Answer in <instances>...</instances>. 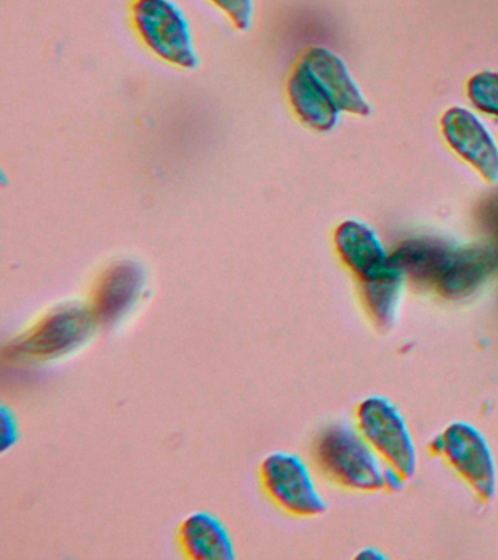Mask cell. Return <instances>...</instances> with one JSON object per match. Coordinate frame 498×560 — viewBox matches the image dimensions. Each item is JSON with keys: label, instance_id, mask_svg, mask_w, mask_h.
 <instances>
[{"label": "cell", "instance_id": "1", "mask_svg": "<svg viewBox=\"0 0 498 560\" xmlns=\"http://www.w3.org/2000/svg\"><path fill=\"white\" fill-rule=\"evenodd\" d=\"M97 327L89 304L62 302L12 339L3 357L20 363L58 361L90 341Z\"/></svg>", "mask_w": 498, "mask_h": 560}, {"label": "cell", "instance_id": "2", "mask_svg": "<svg viewBox=\"0 0 498 560\" xmlns=\"http://www.w3.org/2000/svg\"><path fill=\"white\" fill-rule=\"evenodd\" d=\"M313 459L319 470L344 488L378 490L384 486V470L356 429L332 423L313 442Z\"/></svg>", "mask_w": 498, "mask_h": 560}, {"label": "cell", "instance_id": "3", "mask_svg": "<svg viewBox=\"0 0 498 560\" xmlns=\"http://www.w3.org/2000/svg\"><path fill=\"white\" fill-rule=\"evenodd\" d=\"M132 22L143 44L161 60L196 69L199 55L185 12L173 0H135Z\"/></svg>", "mask_w": 498, "mask_h": 560}, {"label": "cell", "instance_id": "4", "mask_svg": "<svg viewBox=\"0 0 498 560\" xmlns=\"http://www.w3.org/2000/svg\"><path fill=\"white\" fill-rule=\"evenodd\" d=\"M262 489L279 510L299 518L322 515L327 510L312 471L300 455L275 451L262 459Z\"/></svg>", "mask_w": 498, "mask_h": 560}, {"label": "cell", "instance_id": "5", "mask_svg": "<svg viewBox=\"0 0 498 560\" xmlns=\"http://www.w3.org/2000/svg\"><path fill=\"white\" fill-rule=\"evenodd\" d=\"M148 291V275L132 258L113 261L100 273L89 305L97 326L113 328L124 323L141 304Z\"/></svg>", "mask_w": 498, "mask_h": 560}, {"label": "cell", "instance_id": "6", "mask_svg": "<svg viewBox=\"0 0 498 560\" xmlns=\"http://www.w3.org/2000/svg\"><path fill=\"white\" fill-rule=\"evenodd\" d=\"M362 436L404 477L417 470V450L404 416L391 400L370 397L358 409Z\"/></svg>", "mask_w": 498, "mask_h": 560}, {"label": "cell", "instance_id": "7", "mask_svg": "<svg viewBox=\"0 0 498 560\" xmlns=\"http://www.w3.org/2000/svg\"><path fill=\"white\" fill-rule=\"evenodd\" d=\"M441 438L443 453L454 470L485 501L493 499L497 490V466L487 438L466 422L450 424Z\"/></svg>", "mask_w": 498, "mask_h": 560}, {"label": "cell", "instance_id": "8", "mask_svg": "<svg viewBox=\"0 0 498 560\" xmlns=\"http://www.w3.org/2000/svg\"><path fill=\"white\" fill-rule=\"evenodd\" d=\"M441 135L450 149L489 184L498 183V147L484 122L463 107L445 109Z\"/></svg>", "mask_w": 498, "mask_h": 560}, {"label": "cell", "instance_id": "9", "mask_svg": "<svg viewBox=\"0 0 498 560\" xmlns=\"http://www.w3.org/2000/svg\"><path fill=\"white\" fill-rule=\"evenodd\" d=\"M300 63L316 78L340 113L360 117L370 116L369 101L357 85L356 79L349 73L345 61L336 52L326 47H310L301 57Z\"/></svg>", "mask_w": 498, "mask_h": 560}, {"label": "cell", "instance_id": "10", "mask_svg": "<svg viewBox=\"0 0 498 560\" xmlns=\"http://www.w3.org/2000/svg\"><path fill=\"white\" fill-rule=\"evenodd\" d=\"M336 253L361 282L379 278L391 269V254L367 223L348 219L335 230Z\"/></svg>", "mask_w": 498, "mask_h": 560}, {"label": "cell", "instance_id": "11", "mask_svg": "<svg viewBox=\"0 0 498 560\" xmlns=\"http://www.w3.org/2000/svg\"><path fill=\"white\" fill-rule=\"evenodd\" d=\"M498 267L497 249L483 245L453 248L436 289L448 300H465L478 291Z\"/></svg>", "mask_w": 498, "mask_h": 560}, {"label": "cell", "instance_id": "12", "mask_svg": "<svg viewBox=\"0 0 498 560\" xmlns=\"http://www.w3.org/2000/svg\"><path fill=\"white\" fill-rule=\"evenodd\" d=\"M177 546L190 560H231L235 558L234 541L229 528L207 511L192 512L178 525Z\"/></svg>", "mask_w": 498, "mask_h": 560}, {"label": "cell", "instance_id": "13", "mask_svg": "<svg viewBox=\"0 0 498 560\" xmlns=\"http://www.w3.org/2000/svg\"><path fill=\"white\" fill-rule=\"evenodd\" d=\"M287 92L296 116L310 129L326 133L338 126L340 109L300 61L288 79Z\"/></svg>", "mask_w": 498, "mask_h": 560}, {"label": "cell", "instance_id": "14", "mask_svg": "<svg viewBox=\"0 0 498 560\" xmlns=\"http://www.w3.org/2000/svg\"><path fill=\"white\" fill-rule=\"evenodd\" d=\"M452 252L453 247L443 241L408 240L391 254V265L399 270L405 279L436 287Z\"/></svg>", "mask_w": 498, "mask_h": 560}, {"label": "cell", "instance_id": "15", "mask_svg": "<svg viewBox=\"0 0 498 560\" xmlns=\"http://www.w3.org/2000/svg\"><path fill=\"white\" fill-rule=\"evenodd\" d=\"M405 280L404 275L392 266L379 278L361 282L362 300L379 327H391L395 322Z\"/></svg>", "mask_w": 498, "mask_h": 560}, {"label": "cell", "instance_id": "16", "mask_svg": "<svg viewBox=\"0 0 498 560\" xmlns=\"http://www.w3.org/2000/svg\"><path fill=\"white\" fill-rule=\"evenodd\" d=\"M466 94L471 104L480 113L498 118V73H475L466 83Z\"/></svg>", "mask_w": 498, "mask_h": 560}, {"label": "cell", "instance_id": "17", "mask_svg": "<svg viewBox=\"0 0 498 560\" xmlns=\"http://www.w3.org/2000/svg\"><path fill=\"white\" fill-rule=\"evenodd\" d=\"M220 11L224 12L235 28L248 31L255 21V0H211Z\"/></svg>", "mask_w": 498, "mask_h": 560}, {"label": "cell", "instance_id": "18", "mask_svg": "<svg viewBox=\"0 0 498 560\" xmlns=\"http://www.w3.org/2000/svg\"><path fill=\"white\" fill-rule=\"evenodd\" d=\"M0 419H2V451L7 453L20 440V423L14 410L7 406H2Z\"/></svg>", "mask_w": 498, "mask_h": 560}, {"label": "cell", "instance_id": "19", "mask_svg": "<svg viewBox=\"0 0 498 560\" xmlns=\"http://www.w3.org/2000/svg\"><path fill=\"white\" fill-rule=\"evenodd\" d=\"M484 225L498 235V195L493 196L491 200L485 205Z\"/></svg>", "mask_w": 498, "mask_h": 560}, {"label": "cell", "instance_id": "20", "mask_svg": "<svg viewBox=\"0 0 498 560\" xmlns=\"http://www.w3.org/2000/svg\"><path fill=\"white\" fill-rule=\"evenodd\" d=\"M402 479H404V476H402L399 471H396L395 468H393V470H391V468L384 470V486H387L389 489H399Z\"/></svg>", "mask_w": 498, "mask_h": 560}, {"label": "cell", "instance_id": "21", "mask_svg": "<svg viewBox=\"0 0 498 560\" xmlns=\"http://www.w3.org/2000/svg\"><path fill=\"white\" fill-rule=\"evenodd\" d=\"M361 558H369V559H384V555L382 553V551L378 550V549H374V547H370V549H366L364 551H362V553L360 555Z\"/></svg>", "mask_w": 498, "mask_h": 560}]
</instances>
